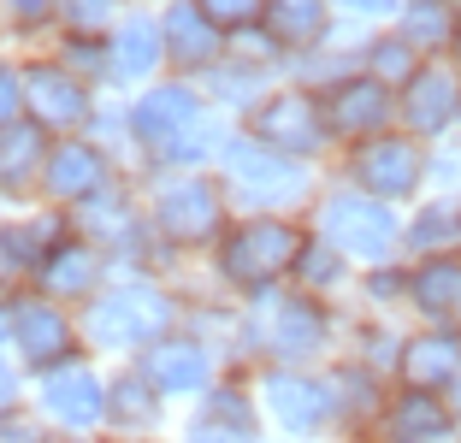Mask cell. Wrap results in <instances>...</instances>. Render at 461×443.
I'll return each mask as SVG.
<instances>
[{"label":"cell","instance_id":"4316f807","mask_svg":"<svg viewBox=\"0 0 461 443\" xmlns=\"http://www.w3.org/2000/svg\"><path fill=\"white\" fill-rule=\"evenodd\" d=\"M119 414H124V420H149V414H154L149 390L136 384V378H124V384H119Z\"/></svg>","mask_w":461,"mask_h":443},{"label":"cell","instance_id":"8992f818","mask_svg":"<svg viewBox=\"0 0 461 443\" xmlns=\"http://www.w3.org/2000/svg\"><path fill=\"white\" fill-rule=\"evenodd\" d=\"M361 177H366V189H373V202H379V195H408V189L420 184V154L408 142H373L361 154Z\"/></svg>","mask_w":461,"mask_h":443},{"label":"cell","instance_id":"9c48e42d","mask_svg":"<svg viewBox=\"0 0 461 443\" xmlns=\"http://www.w3.org/2000/svg\"><path fill=\"white\" fill-rule=\"evenodd\" d=\"M195 124V101L190 89H154L142 107H136V136H149V142H166L172 131H190Z\"/></svg>","mask_w":461,"mask_h":443},{"label":"cell","instance_id":"7c38bea8","mask_svg":"<svg viewBox=\"0 0 461 443\" xmlns=\"http://www.w3.org/2000/svg\"><path fill=\"white\" fill-rule=\"evenodd\" d=\"M379 119H384L379 77H355V83H343V89L331 95V124H338V131H373Z\"/></svg>","mask_w":461,"mask_h":443},{"label":"cell","instance_id":"f1b7e54d","mask_svg":"<svg viewBox=\"0 0 461 443\" xmlns=\"http://www.w3.org/2000/svg\"><path fill=\"white\" fill-rule=\"evenodd\" d=\"M449 237H456L449 219H420V225H414V242H420V249H438V242H449Z\"/></svg>","mask_w":461,"mask_h":443},{"label":"cell","instance_id":"8fae6325","mask_svg":"<svg viewBox=\"0 0 461 443\" xmlns=\"http://www.w3.org/2000/svg\"><path fill=\"white\" fill-rule=\"evenodd\" d=\"M24 95H30V107H36L48 124H77L83 107H89V101H83V89L71 77H59V71H36V77L24 83Z\"/></svg>","mask_w":461,"mask_h":443},{"label":"cell","instance_id":"d590c367","mask_svg":"<svg viewBox=\"0 0 461 443\" xmlns=\"http://www.w3.org/2000/svg\"><path fill=\"white\" fill-rule=\"evenodd\" d=\"M13 6H18V13H30V18H36V13H48V0H13Z\"/></svg>","mask_w":461,"mask_h":443},{"label":"cell","instance_id":"ffe728a7","mask_svg":"<svg viewBox=\"0 0 461 443\" xmlns=\"http://www.w3.org/2000/svg\"><path fill=\"white\" fill-rule=\"evenodd\" d=\"M267 18L278 41H313L326 24V0H267Z\"/></svg>","mask_w":461,"mask_h":443},{"label":"cell","instance_id":"484cf974","mask_svg":"<svg viewBox=\"0 0 461 443\" xmlns=\"http://www.w3.org/2000/svg\"><path fill=\"white\" fill-rule=\"evenodd\" d=\"M444 24H449L444 6H438V0H420V6H414V24H408V30H414V41H444Z\"/></svg>","mask_w":461,"mask_h":443},{"label":"cell","instance_id":"cb8c5ba5","mask_svg":"<svg viewBox=\"0 0 461 443\" xmlns=\"http://www.w3.org/2000/svg\"><path fill=\"white\" fill-rule=\"evenodd\" d=\"M48 290L54 295H77V290H89L95 284V255H83V249H66V255H54L48 260Z\"/></svg>","mask_w":461,"mask_h":443},{"label":"cell","instance_id":"5bb4252c","mask_svg":"<svg viewBox=\"0 0 461 443\" xmlns=\"http://www.w3.org/2000/svg\"><path fill=\"white\" fill-rule=\"evenodd\" d=\"M18 343H24L30 361L66 355V320H59L48 302H24V308H18Z\"/></svg>","mask_w":461,"mask_h":443},{"label":"cell","instance_id":"6da1fadb","mask_svg":"<svg viewBox=\"0 0 461 443\" xmlns=\"http://www.w3.org/2000/svg\"><path fill=\"white\" fill-rule=\"evenodd\" d=\"M166 320H172V302H166V295L119 290V295H107V302H95L89 337H95L101 349H131V343H142V337L166 331Z\"/></svg>","mask_w":461,"mask_h":443},{"label":"cell","instance_id":"4dcf8cb0","mask_svg":"<svg viewBox=\"0 0 461 443\" xmlns=\"http://www.w3.org/2000/svg\"><path fill=\"white\" fill-rule=\"evenodd\" d=\"M379 66H384V77H408V48H402V41H384Z\"/></svg>","mask_w":461,"mask_h":443},{"label":"cell","instance_id":"44dd1931","mask_svg":"<svg viewBox=\"0 0 461 443\" xmlns=\"http://www.w3.org/2000/svg\"><path fill=\"white\" fill-rule=\"evenodd\" d=\"M30 166H41V131H36V124H13V131H0V177L18 184Z\"/></svg>","mask_w":461,"mask_h":443},{"label":"cell","instance_id":"e0dca14e","mask_svg":"<svg viewBox=\"0 0 461 443\" xmlns=\"http://www.w3.org/2000/svg\"><path fill=\"white\" fill-rule=\"evenodd\" d=\"M149 373L166 390H202L207 384V355L190 349V343H166V349L149 355Z\"/></svg>","mask_w":461,"mask_h":443},{"label":"cell","instance_id":"603a6c76","mask_svg":"<svg viewBox=\"0 0 461 443\" xmlns=\"http://www.w3.org/2000/svg\"><path fill=\"white\" fill-rule=\"evenodd\" d=\"M444 408L432 402V396H408L402 408H396V443H420V438H444Z\"/></svg>","mask_w":461,"mask_h":443},{"label":"cell","instance_id":"e575fe53","mask_svg":"<svg viewBox=\"0 0 461 443\" xmlns=\"http://www.w3.org/2000/svg\"><path fill=\"white\" fill-rule=\"evenodd\" d=\"M0 443H36V431H30L24 420H6V431H0Z\"/></svg>","mask_w":461,"mask_h":443},{"label":"cell","instance_id":"83f0119b","mask_svg":"<svg viewBox=\"0 0 461 443\" xmlns=\"http://www.w3.org/2000/svg\"><path fill=\"white\" fill-rule=\"evenodd\" d=\"M202 6H207V13L219 18V24H249L260 0H202Z\"/></svg>","mask_w":461,"mask_h":443},{"label":"cell","instance_id":"836d02e7","mask_svg":"<svg viewBox=\"0 0 461 443\" xmlns=\"http://www.w3.org/2000/svg\"><path fill=\"white\" fill-rule=\"evenodd\" d=\"M308 260V278H338V260L331 255H302Z\"/></svg>","mask_w":461,"mask_h":443},{"label":"cell","instance_id":"7a4b0ae2","mask_svg":"<svg viewBox=\"0 0 461 443\" xmlns=\"http://www.w3.org/2000/svg\"><path fill=\"white\" fill-rule=\"evenodd\" d=\"M296 255H302L296 231L278 225V219H255V225H243L225 242V272L243 278V284H267L272 272H285Z\"/></svg>","mask_w":461,"mask_h":443},{"label":"cell","instance_id":"3957f363","mask_svg":"<svg viewBox=\"0 0 461 443\" xmlns=\"http://www.w3.org/2000/svg\"><path fill=\"white\" fill-rule=\"evenodd\" d=\"M230 189L249 207H278L302 195V166H290L285 154H260V148H230Z\"/></svg>","mask_w":461,"mask_h":443},{"label":"cell","instance_id":"d6a6232c","mask_svg":"<svg viewBox=\"0 0 461 443\" xmlns=\"http://www.w3.org/2000/svg\"><path fill=\"white\" fill-rule=\"evenodd\" d=\"M101 18H107V0H71V24H77V30L101 24Z\"/></svg>","mask_w":461,"mask_h":443},{"label":"cell","instance_id":"7402d4cb","mask_svg":"<svg viewBox=\"0 0 461 443\" xmlns=\"http://www.w3.org/2000/svg\"><path fill=\"white\" fill-rule=\"evenodd\" d=\"M414 295H420L432 313H461V267H449V260L426 267L420 278H414Z\"/></svg>","mask_w":461,"mask_h":443},{"label":"cell","instance_id":"9a60e30c","mask_svg":"<svg viewBox=\"0 0 461 443\" xmlns=\"http://www.w3.org/2000/svg\"><path fill=\"white\" fill-rule=\"evenodd\" d=\"M408 119L420 124V131H444L456 119V83L444 71H426L414 89H408Z\"/></svg>","mask_w":461,"mask_h":443},{"label":"cell","instance_id":"52a82bcc","mask_svg":"<svg viewBox=\"0 0 461 443\" xmlns=\"http://www.w3.org/2000/svg\"><path fill=\"white\" fill-rule=\"evenodd\" d=\"M160 225L172 231V237H207V231L219 225V202L207 184H177L160 195Z\"/></svg>","mask_w":461,"mask_h":443},{"label":"cell","instance_id":"ba28073f","mask_svg":"<svg viewBox=\"0 0 461 443\" xmlns=\"http://www.w3.org/2000/svg\"><path fill=\"white\" fill-rule=\"evenodd\" d=\"M267 402H272V414L285 420L290 431H313L320 420H326V390L320 384H308V378H272L267 384Z\"/></svg>","mask_w":461,"mask_h":443},{"label":"cell","instance_id":"4fadbf2b","mask_svg":"<svg viewBox=\"0 0 461 443\" xmlns=\"http://www.w3.org/2000/svg\"><path fill=\"white\" fill-rule=\"evenodd\" d=\"M101 184V154L95 148H54L48 154V189L54 195H89Z\"/></svg>","mask_w":461,"mask_h":443},{"label":"cell","instance_id":"f546056e","mask_svg":"<svg viewBox=\"0 0 461 443\" xmlns=\"http://www.w3.org/2000/svg\"><path fill=\"white\" fill-rule=\"evenodd\" d=\"M18 101H24V89H18L13 77H0V131H13V119H18Z\"/></svg>","mask_w":461,"mask_h":443},{"label":"cell","instance_id":"30bf717a","mask_svg":"<svg viewBox=\"0 0 461 443\" xmlns=\"http://www.w3.org/2000/svg\"><path fill=\"white\" fill-rule=\"evenodd\" d=\"M260 136L278 142V148H313L320 142V124H313V107L302 95H285V101H272V107L260 113Z\"/></svg>","mask_w":461,"mask_h":443},{"label":"cell","instance_id":"ac0fdd59","mask_svg":"<svg viewBox=\"0 0 461 443\" xmlns=\"http://www.w3.org/2000/svg\"><path fill=\"white\" fill-rule=\"evenodd\" d=\"M166 30H172V54H177V59H213L219 36L207 30V13H202V6L177 0L172 13H166Z\"/></svg>","mask_w":461,"mask_h":443},{"label":"cell","instance_id":"5b68a950","mask_svg":"<svg viewBox=\"0 0 461 443\" xmlns=\"http://www.w3.org/2000/svg\"><path fill=\"white\" fill-rule=\"evenodd\" d=\"M101 396H107V390L95 384V373H83V366H59V373H48V384H41L48 414L66 420V426H95Z\"/></svg>","mask_w":461,"mask_h":443},{"label":"cell","instance_id":"2e32d148","mask_svg":"<svg viewBox=\"0 0 461 443\" xmlns=\"http://www.w3.org/2000/svg\"><path fill=\"white\" fill-rule=\"evenodd\" d=\"M154 59H160V24L131 18L119 30V41H113V71L119 77H142V71H154Z\"/></svg>","mask_w":461,"mask_h":443},{"label":"cell","instance_id":"8d00e7d4","mask_svg":"<svg viewBox=\"0 0 461 443\" xmlns=\"http://www.w3.org/2000/svg\"><path fill=\"white\" fill-rule=\"evenodd\" d=\"M6 396H13V378H6V366H0V408H6Z\"/></svg>","mask_w":461,"mask_h":443},{"label":"cell","instance_id":"1f68e13d","mask_svg":"<svg viewBox=\"0 0 461 443\" xmlns=\"http://www.w3.org/2000/svg\"><path fill=\"white\" fill-rule=\"evenodd\" d=\"M331 6H343V13H361V18H391L396 0H331Z\"/></svg>","mask_w":461,"mask_h":443},{"label":"cell","instance_id":"d6986e66","mask_svg":"<svg viewBox=\"0 0 461 443\" xmlns=\"http://www.w3.org/2000/svg\"><path fill=\"white\" fill-rule=\"evenodd\" d=\"M320 313L308 308V302H285L278 308V320H272V343H278V355H313L320 349Z\"/></svg>","mask_w":461,"mask_h":443},{"label":"cell","instance_id":"277c9868","mask_svg":"<svg viewBox=\"0 0 461 443\" xmlns=\"http://www.w3.org/2000/svg\"><path fill=\"white\" fill-rule=\"evenodd\" d=\"M326 237L338 242V249H349V255H361V260H379L384 249H391L396 225H391V213H384L379 202L338 195V202L326 207Z\"/></svg>","mask_w":461,"mask_h":443},{"label":"cell","instance_id":"d4e9b609","mask_svg":"<svg viewBox=\"0 0 461 443\" xmlns=\"http://www.w3.org/2000/svg\"><path fill=\"white\" fill-rule=\"evenodd\" d=\"M408 373L420 378V384L449 378V373H456V343H449V337H420V343L408 349Z\"/></svg>","mask_w":461,"mask_h":443}]
</instances>
